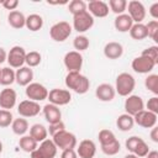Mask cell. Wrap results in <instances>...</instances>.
<instances>
[{
	"mask_svg": "<svg viewBox=\"0 0 158 158\" xmlns=\"http://www.w3.org/2000/svg\"><path fill=\"white\" fill-rule=\"evenodd\" d=\"M63 62L68 72H80L83 67V56L80 54V52L70 51L65 53Z\"/></svg>",
	"mask_w": 158,
	"mask_h": 158,
	"instance_id": "30bf717a",
	"label": "cell"
},
{
	"mask_svg": "<svg viewBox=\"0 0 158 158\" xmlns=\"http://www.w3.org/2000/svg\"><path fill=\"white\" fill-rule=\"evenodd\" d=\"M95 153L96 144L91 139H83L77 148V154L79 158H94Z\"/></svg>",
	"mask_w": 158,
	"mask_h": 158,
	"instance_id": "ac0fdd59",
	"label": "cell"
},
{
	"mask_svg": "<svg viewBox=\"0 0 158 158\" xmlns=\"http://www.w3.org/2000/svg\"><path fill=\"white\" fill-rule=\"evenodd\" d=\"M146 28H147L148 37L157 42V41H158V40H157V35H158V21H157V20H151V21L146 25Z\"/></svg>",
	"mask_w": 158,
	"mask_h": 158,
	"instance_id": "ab89813d",
	"label": "cell"
},
{
	"mask_svg": "<svg viewBox=\"0 0 158 158\" xmlns=\"http://www.w3.org/2000/svg\"><path fill=\"white\" fill-rule=\"evenodd\" d=\"M126 10H128L127 15L131 17L133 23H142L146 17V7L138 0H131L130 2H127Z\"/></svg>",
	"mask_w": 158,
	"mask_h": 158,
	"instance_id": "ba28073f",
	"label": "cell"
},
{
	"mask_svg": "<svg viewBox=\"0 0 158 158\" xmlns=\"http://www.w3.org/2000/svg\"><path fill=\"white\" fill-rule=\"evenodd\" d=\"M65 130V125H64V122L63 121H59V122H56V123H49V127H48V132H49V135L53 137L54 135H57L58 132H60V131H64Z\"/></svg>",
	"mask_w": 158,
	"mask_h": 158,
	"instance_id": "ee69618b",
	"label": "cell"
},
{
	"mask_svg": "<svg viewBox=\"0 0 158 158\" xmlns=\"http://www.w3.org/2000/svg\"><path fill=\"white\" fill-rule=\"evenodd\" d=\"M141 56H144V57H148L149 59H152L156 64H158V47L157 46H151V47H147L146 49H143L142 54Z\"/></svg>",
	"mask_w": 158,
	"mask_h": 158,
	"instance_id": "60d3db41",
	"label": "cell"
},
{
	"mask_svg": "<svg viewBox=\"0 0 158 158\" xmlns=\"http://www.w3.org/2000/svg\"><path fill=\"white\" fill-rule=\"evenodd\" d=\"M25 58H26V51L23 47L21 46H14L9 53H7V58L6 62L9 63L10 68H21L25 64Z\"/></svg>",
	"mask_w": 158,
	"mask_h": 158,
	"instance_id": "8992f818",
	"label": "cell"
},
{
	"mask_svg": "<svg viewBox=\"0 0 158 158\" xmlns=\"http://www.w3.org/2000/svg\"><path fill=\"white\" fill-rule=\"evenodd\" d=\"M149 152V147H148V144L142 139L137 146H136V148H135V151L132 152L135 156H137L138 158H143V157H146L147 156V153Z\"/></svg>",
	"mask_w": 158,
	"mask_h": 158,
	"instance_id": "b9f144b4",
	"label": "cell"
},
{
	"mask_svg": "<svg viewBox=\"0 0 158 158\" xmlns=\"http://www.w3.org/2000/svg\"><path fill=\"white\" fill-rule=\"evenodd\" d=\"M1 152H2V142L0 141V154H1Z\"/></svg>",
	"mask_w": 158,
	"mask_h": 158,
	"instance_id": "db71d44e",
	"label": "cell"
},
{
	"mask_svg": "<svg viewBox=\"0 0 158 158\" xmlns=\"http://www.w3.org/2000/svg\"><path fill=\"white\" fill-rule=\"evenodd\" d=\"M60 158H78V154L75 149H64L62 151Z\"/></svg>",
	"mask_w": 158,
	"mask_h": 158,
	"instance_id": "7dc6e473",
	"label": "cell"
},
{
	"mask_svg": "<svg viewBox=\"0 0 158 158\" xmlns=\"http://www.w3.org/2000/svg\"><path fill=\"white\" fill-rule=\"evenodd\" d=\"M86 10L93 17H106L109 15V5L102 0H91L86 4Z\"/></svg>",
	"mask_w": 158,
	"mask_h": 158,
	"instance_id": "5bb4252c",
	"label": "cell"
},
{
	"mask_svg": "<svg viewBox=\"0 0 158 158\" xmlns=\"http://www.w3.org/2000/svg\"><path fill=\"white\" fill-rule=\"evenodd\" d=\"M115 95H116L115 88L109 83H102V84L98 85L96 89H95V96L100 101H104V102L112 101Z\"/></svg>",
	"mask_w": 158,
	"mask_h": 158,
	"instance_id": "e0dca14e",
	"label": "cell"
},
{
	"mask_svg": "<svg viewBox=\"0 0 158 158\" xmlns=\"http://www.w3.org/2000/svg\"><path fill=\"white\" fill-rule=\"evenodd\" d=\"M144 86L148 91L153 93L154 95H158V75L157 74H149L144 79Z\"/></svg>",
	"mask_w": 158,
	"mask_h": 158,
	"instance_id": "e575fe53",
	"label": "cell"
},
{
	"mask_svg": "<svg viewBox=\"0 0 158 158\" xmlns=\"http://www.w3.org/2000/svg\"><path fill=\"white\" fill-rule=\"evenodd\" d=\"M19 146H20V148H21L23 152L31 153L32 151H35V149L38 147V143H37L30 135H28V136L23 135V136H21V138L19 139Z\"/></svg>",
	"mask_w": 158,
	"mask_h": 158,
	"instance_id": "f546056e",
	"label": "cell"
},
{
	"mask_svg": "<svg viewBox=\"0 0 158 158\" xmlns=\"http://www.w3.org/2000/svg\"><path fill=\"white\" fill-rule=\"evenodd\" d=\"M14 81H15V72H14V69L10 68V67L1 68V72H0V85L9 86Z\"/></svg>",
	"mask_w": 158,
	"mask_h": 158,
	"instance_id": "4dcf8cb0",
	"label": "cell"
},
{
	"mask_svg": "<svg viewBox=\"0 0 158 158\" xmlns=\"http://www.w3.org/2000/svg\"><path fill=\"white\" fill-rule=\"evenodd\" d=\"M136 86V80L130 73H120L116 78V84H115V91L120 96H128L132 94Z\"/></svg>",
	"mask_w": 158,
	"mask_h": 158,
	"instance_id": "7a4b0ae2",
	"label": "cell"
},
{
	"mask_svg": "<svg viewBox=\"0 0 158 158\" xmlns=\"http://www.w3.org/2000/svg\"><path fill=\"white\" fill-rule=\"evenodd\" d=\"M68 10L74 16V15H77L79 12L86 11V2L83 1V0H72L68 4Z\"/></svg>",
	"mask_w": 158,
	"mask_h": 158,
	"instance_id": "d590c367",
	"label": "cell"
},
{
	"mask_svg": "<svg viewBox=\"0 0 158 158\" xmlns=\"http://www.w3.org/2000/svg\"><path fill=\"white\" fill-rule=\"evenodd\" d=\"M11 130L15 135L17 136H23L28 131V122L25 117H19L15 118L11 123Z\"/></svg>",
	"mask_w": 158,
	"mask_h": 158,
	"instance_id": "f1b7e54d",
	"label": "cell"
},
{
	"mask_svg": "<svg viewBox=\"0 0 158 158\" xmlns=\"http://www.w3.org/2000/svg\"><path fill=\"white\" fill-rule=\"evenodd\" d=\"M109 9L116 14V15H121L125 14L126 7H127V1L126 0H109Z\"/></svg>",
	"mask_w": 158,
	"mask_h": 158,
	"instance_id": "1f68e13d",
	"label": "cell"
},
{
	"mask_svg": "<svg viewBox=\"0 0 158 158\" xmlns=\"http://www.w3.org/2000/svg\"><path fill=\"white\" fill-rule=\"evenodd\" d=\"M17 94L11 88H5L0 91V107L4 110H10L16 105Z\"/></svg>",
	"mask_w": 158,
	"mask_h": 158,
	"instance_id": "2e32d148",
	"label": "cell"
},
{
	"mask_svg": "<svg viewBox=\"0 0 158 158\" xmlns=\"http://www.w3.org/2000/svg\"><path fill=\"white\" fill-rule=\"evenodd\" d=\"M94 26V17L86 11L79 12L77 15L73 16V28L78 32V33H83L89 31L91 27Z\"/></svg>",
	"mask_w": 158,
	"mask_h": 158,
	"instance_id": "5b68a950",
	"label": "cell"
},
{
	"mask_svg": "<svg viewBox=\"0 0 158 158\" xmlns=\"http://www.w3.org/2000/svg\"><path fill=\"white\" fill-rule=\"evenodd\" d=\"M52 141L57 146V148L64 151V149H74L77 147V137L74 133L68 132L67 130L58 132L52 137Z\"/></svg>",
	"mask_w": 158,
	"mask_h": 158,
	"instance_id": "3957f363",
	"label": "cell"
},
{
	"mask_svg": "<svg viewBox=\"0 0 158 158\" xmlns=\"http://www.w3.org/2000/svg\"><path fill=\"white\" fill-rule=\"evenodd\" d=\"M1 5L4 6V9L14 11V10H16V7L19 6V1H17V0H4V1L1 2Z\"/></svg>",
	"mask_w": 158,
	"mask_h": 158,
	"instance_id": "bcb514c9",
	"label": "cell"
},
{
	"mask_svg": "<svg viewBox=\"0 0 158 158\" xmlns=\"http://www.w3.org/2000/svg\"><path fill=\"white\" fill-rule=\"evenodd\" d=\"M123 54V47L118 42H109L104 47V56L109 59H118Z\"/></svg>",
	"mask_w": 158,
	"mask_h": 158,
	"instance_id": "44dd1931",
	"label": "cell"
},
{
	"mask_svg": "<svg viewBox=\"0 0 158 158\" xmlns=\"http://www.w3.org/2000/svg\"><path fill=\"white\" fill-rule=\"evenodd\" d=\"M146 158H158V152L157 151H149L147 153Z\"/></svg>",
	"mask_w": 158,
	"mask_h": 158,
	"instance_id": "816d5d0a",
	"label": "cell"
},
{
	"mask_svg": "<svg viewBox=\"0 0 158 158\" xmlns=\"http://www.w3.org/2000/svg\"><path fill=\"white\" fill-rule=\"evenodd\" d=\"M128 32H130V36L136 41H142L148 37L147 28H146L144 23H133Z\"/></svg>",
	"mask_w": 158,
	"mask_h": 158,
	"instance_id": "83f0119b",
	"label": "cell"
},
{
	"mask_svg": "<svg viewBox=\"0 0 158 158\" xmlns=\"http://www.w3.org/2000/svg\"><path fill=\"white\" fill-rule=\"evenodd\" d=\"M30 136L38 143H41L42 141L47 139V136H48V131L47 128L42 125V123H35L30 127Z\"/></svg>",
	"mask_w": 158,
	"mask_h": 158,
	"instance_id": "d4e9b609",
	"label": "cell"
},
{
	"mask_svg": "<svg viewBox=\"0 0 158 158\" xmlns=\"http://www.w3.org/2000/svg\"><path fill=\"white\" fill-rule=\"evenodd\" d=\"M133 125H135L133 116H131V115H128V114H126V112L122 114V115H120V116L117 117V120H116V126H117V128H118L120 131H122V132H127V131L132 130Z\"/></svg>",
	"mask_w": 158,
	"mask_h": 158,
	"instance_id": "4316f807",
	"label": "cell"
},
{
	"mask_svg": "<svg viewBox=\"0 0 158 158\" xmlns=\"http://www.w3.org/2000/svg\"><path fill=\"white\" fill-rule=\"evenodd\" d=\"M49 104H53L56 106H63L70 102L72 100V94L67 89H52L48 91V98Z\"/></svg>",
	"mask_w": 158,
	"mask_h": 158,
	"instance_id": "9c48e42d",
	"label": "cell"
},
{
	"mask_svg": "<svg viewBox=\"0 0 158 158\" xmlns=\"http://www.w3.org/2000/svg\"><path fill=\"white\" fill-rule=\"evenodd\" d=\"M157 64L152 59H149L148 57H144V56L136 57L131 63L132 69L138 74H148L153 70V68Z\"/></svg>",
	"mask_w": 158,
	"mask_h": 158,
	"instance_id": "7c38bea8",
	"label": "cell"
},
{
	"mask_svg": "<svg viewBox=\"0 0 158 158\" xmlns=\"http://www.w3.org/2000/svg\"><path fill=\"white\" fill-rule=\"evenodd\" d=\"M146 106H147V110H148V111H151V112L158 115V98H157V96H153V98L148 99Z\"/></svg>",
	"mask_w": 158,
	"mask_h": 158,
	"instance_id": "f6af8a7d",
	"label": "cell"
},
{
	"mask_svg": "<svg viewBox=\"0 0 158 158\" xmlns=\"http://www.w3.org/2000/svg\"><path fill=\"white\" fill-rule=\"evenodd\" d=\"M26 96L28 98V100L40 102L43 101L48 98V90L44 85L40 84V83H31L26 86Z\"/></svg>",
	"mask_w": 158,
	"mask_h": 158,
	"instance_id": "52a82bcc",
	"label": "cell"
},
{
	"mask_svg": "<svg viewBox=\"0 0 158 158\" xmlns=\"http://www.w3.org/2000/svg\"><path fill=\"white\" fill-rule=\"evenodd\" d=\"M43 26V19L41 15L38 14H31L26 17V23H25V27H27L30 31L32 32H36V31H40Z\"/></svg>",
	"mask_w": 158,
	"mask_h": 158,
	"instance_id": "484cf974",
	"label": "cell"
},
{
	"mask_svg": "<svg viewBox=\"0 0 158 158\" xmlns=\"http://www.w3.org/2000/svg\"><path fill=\"white\" fill-rule=\"evenodd\" d=\"M89 44H90L89 38L86 36H84V35L77 36L74 38V41H73V46H74V48H75L77 52H81V51L88 49L89 48Z\"/></svg>",
	"mask_w": 158,
	"mask_h": 158,
	"instance_id": "8d00e7d4",
	"label": "cell"
},
{
	"mask_svg": "<svg viewBox=\"0 0 158 158\" xmlns=\"http://www.w3.org/2000/svg\"><path fill=\"white\" fill-rule=\"evenodd\" d=\"M101 147V151L106 154V156H115L120 152L121 149V144L117 139H115L114 142L109 143V144H105V146H100Z\"/></svg>",
	"mask_w": 158,
	"mask_h": 158,
	"instance_id": "74e56055",
	"label": "cell"
},
{
	"mask_svg": "<svg viewBox=\"0 0 158 158\" xmlns=\"http://www.w3.org/2000/svg\"><path fill=\"white\" fill-rule=\"evenodd\" d=\"M72 31H73V27L69 22L59 21V22H56L49 28V36L56 42H63L70 36Z\"/></svg>",
	"mask_w": 158,
	"mask_h": 158,
	"instance_id": "277c9868",
	"label": "cell"
},
{
	"mask_svg": "<svg viewBox=\"0 0 158 158\" xmlns=\"http://www.w3.org/2000/svg\"><path fill=\"white\" fill-rule=\"evenodd\" d=\"M98 138H99L100 146H105V144H109V143L114 142L115 139H117V138H116V136H115V133H114L112 131L107 130V128H102V130L99 132V135H98Z\"/></svg>",
	"mask_w": 158,
	"mask_h": 158,
	"instance_id": "d6a6232c",
	"label": "cell"
},
{
	"mask_svg": "<svg viewBox=\"0 0 158 158\" xmlns=\"http://www.w3.org/2000/svg\"><path fill=\"white\" fill-rule=\"evenodd\" d=\"M7 22H9V25H10L12 28L20 30V28L25 27L26 17H25V15H23L21 11L14 10V11H10V12H9V15H7Z\"/></svg>",
	"mask_w": 158,
	"mask_h": 158,
	"instance_id": "603a6c76",
	"label": "cell"
},
{
	"mask_svg": "<svg viewBox=\"0 0 158 158\" xmlns=\"http://www.w3.org/2000/svg\"><path fill=\"white\" fill-rule=\"evenodd\" d=\"M33 80V70L30 67H21L15 72V81L20 86H27Z\"/></svg>",
	"mask_w": 158,
	"mask_h": 158,
	"instance_id": "d6986e66",
	"label": "cell"
},
{
	"mask_svg": "<svg viewBox=\"0 0 158 158\" xmlns=\"http://www.w3.org/2000/svg\"><path fill=\"white\" fill-rule=\"evenodd\" d=\"M123 107H125L126 114H128V115H131V116H135L137 112L144 110V102H143V100H142L141 96H138V95H132V94H131V95H128L127 99L125 100Z\"/></svg>",
	"mask_w": 158,
	"mask_h": 158,
	"instance_id": "9a60e30c",
	"label": "cell"
},
{
	"mask_svg": "<svg viewBox=\"0 0 158 158\" xmlns=\"http://www.w3.org/2000/svg\"><path fill=\"white\" fill-rule=\"evenodd\" d=\"M41 106L38 102L32 100H22L17 106V112L21 117H35L40 114Z\"/></svg>",
	"mask_w": 158,
	"mask_h": 158,
	"instance_id": "8fae6325",
	"label": "cell"
},
{
	"mask_svg": "<svg viewBox=\"0 0 158 158\" xmlns=\"http://www.w3.org/2000/svg\"><path fill=\"white\" fill-rule=\"evenodd\" d=\"M43 116L48 123L62 121V112L59 110V106H56L53 104H46L43 106Z\"/></svg>",
	"mask_w": 158,
	"mask_h": 158,
	"instance_id": "ffe728a7",
	"label": "cell"
},
{
	"mask_svg": "<svg viewBox=\"0 0 158 158\" xmlns=\"http://www.w3.org/2000/svg\"><path fill=\"white\" fill-rule=\"evenodd\" d=\"M133 121L143 128H152L157 125V114H153L148 110H142L133 116Z\"/></svg>",
	"mask_w": 158,
	"mask_h": 158,
	"instance_id": "4fadbf2b",
	"label": "cell"
},
{
	"mask_svg": "<svg viewBox=\"0 0 158 158\" xmlns=\"http://www.w3.org/2000/svg\"><path fill=\"white\" fill-rule=\"evenodd\" d=\"M151 138H152V141L153 142H158V127L157 126H154V127H152V131H151Z\"/></svg>",
	"mask_w": 158,
	"mask_h": 158,
	"instance_id": "681fc988",
	"label": "cell"
},
{
	"mask_svg": "<svg viewBox=\"0 0 158 158\" xmlns=\"http://www.w3.org/2000/svg\"><path fill=\"white\" fill-rule=\"evenodd\" d=\"M42 60V56L40 52L37 51H31L28 53H26V58H25V63L27 64V67L33 68L37 67Z\"/></svg>",
	"mask_w": 158,
	"mask_h": 158,
	"instance_id": "836d02e7",
	"label": "cell"
},
{
	"mask_svg": "<svg viewBox=\"0 0 158 158\" xmlns=\"http://www.w3.org/2000/svg\"><path fill=\"white\" fill-rule=\"evenodd\" d=\"M143 138H141V137H138V136H131V137H128L127 139H126V142H125V146H126V148H127V151H130L131 153L135 151V148H136V146L142 141Z\"/></svg>",
	"mask_w": 158,
	"mask_h": 158,
	"instance_id": "7bdbcfd3",
	"label": "cell"
},
{
	"mask_svg": "<svg viewBox=\"0 0 158 158\" xmlns=\"http://www.w3.org/2000/svg\"><path fill=\"white\" fill-rule=\"evenodd\" d=\"M12 121H14V116H12L11 111L0 109V127L5 128V127L11 126Z\"/></svg>",
	"mask_w": 158,
	"mask_h": 158,
	"instance_id": "f35d334b",
	"label": "cell"
},
{
	"mask_svg": "<svg viewBox=\"0 0 158 158\" xmlns=\"http://www.w3.org/2000/svg\"><path fill=\"white\" fill-rule=\"evenodd\" d=\"M0 64H1V63H0ZM0 72H1V69H0Z\"/></svg>",
	"mask_w": 158,
	"mask_h": 158,
	"instance_id": "11a10c76",
	"label": "cell"
},
{
	"mask_svg": "<svg viewBox=\"0 0 158 158\" xmlns=\"http://www.w3.org/2000/svg\"><path fill=\"white\" fill-rule=\"evenodd\" d=\"M38 152L41 153L42 158H54L56 154H57V146L54 144V142L49 138L42 141L40 143V146L37 147Z\"/></svg>",
	"mask_w": 158,
	"mask_h": 158,
	"instance_id": "7402d4cb",
	"label": "cell"
},
{
	"mask_svg": "<svg viewBox=\"0 0 158 158\" xmlns=\"http://www.w3.org/2000/svg\"><path fill=\"white\" fill-rule=\"evenodd\" d=\"M64 81L65 86L77 94H85L90 88L89 79L80 72H68Z\"/></svg>",
	"mask_w": 158,
	"mask_h": 158,
	"instance_id": "6da1fadb",
	"label": "cell"
},
{
	"mask_svg": "<svg viewBox=\"0 0 158 158\" xmlns=\"http://www.w3.org/2000/svg\"><path fill=\"white\" fill-rule=\"evenodd\" d=\"M6 58H7L6 51H5L2 47H0V63H4V62L6 60Z\"/></svg>",
	"mask_w": 158,
	"mask_h": 158,
	"instance_id": "f907efd6",
	"label": "cell"
},
{
	"mask_svg": "<svg viewBox=\"0 0 158 158\" xmlns=\"http://www.w3.org/2000/svg\"><path fill=\"white\" fill-rule=\"evenodd\" d=\"M123 158H138L137 156H135L133 153H130V154H127V156H125Z\"/></svg>",
	"mask_w": 158,
	"mask_h": 158,
	"instance_id": "f5cc1de1",
	"label": "cell"
},
{
	"mask_svg": "<svg viewBox=\"0 0 158 158\" xmlns=\"http://www.w3.org/2000/svg\"><path fill=\"white\" fill-rule=\"evenodd\" d=\"M132 25H133V21L131 20V17L127 14L117 15L114 21V26L118 32H128L131 30Z\"/></svg>",
	"mask_w": 158,
	"mask_h": 158,
	"instance_id": "cb8c5ba5",
	"label": "cell"
},
{
	"mask_svg": "<svg viewBox=\"0 0 158 158\" xmlns=\"http://www.w3.org/2000/svg\"><path fill=\"white\" fill-rule=\"evenodd\" d=\"M148 11H149V15L153 17V20H157L158 19V2H153Z\"/></svg>",
	"mask_w": 158,
	"mask_h": 158,
	"instance_id": "c3c4849f",
	"label": "cell"
}]
</instances>
